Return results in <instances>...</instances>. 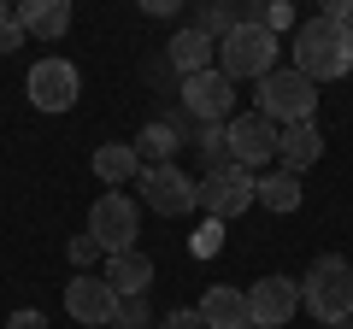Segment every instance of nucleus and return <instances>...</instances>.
Returning <instances> with one entry per match:
<instances>
[{
  "instance_id": "f03ea898",
  "label": "nucleus",
  "mask_w": 353,
  "mask_h": 329,
  "mask_svg": "<svg viewBox=\"0 0 353 329\" xmlns=\"http://www.w3.org/2000/svg\"><path fill=\"white\" fill-rule=\"evenodd\" d=\"M294 71L312 76V83H336V76H347V71H353V41H347V30L324 24V18L294 24Z\"/></svg>"
},
{
  "instance_id": "a878e982",
  "label": "nucleus",
  "mask_w": 353,
  "mask_h": 329,
  "mask_svg": "<svg viewBox=\"0 0 353 329\" xmlns=\"http://www.w3.org/2000/svg\"><path fill=\"white\" fill-rule=\"evenodd\" d=\"M6 329H48V317L24 306V312H12V317H6Z\"/></svg>"
},
{
  "instance_id": "6e6552de",
  "label": "nucleus",
  "mask_w": 353,
  "mask_h": 329,
  "mask_svg": "<svg viewBox=\"0 0 353 329\" xmlns=\"http://www.w3.org/2000/svg\"><path fill=\"white\" fill-rule=\"evenodd\" d=\"M194 189H201V206H206V217H212V224H230V217H241L248 206H259V200H253V171H241V164L206 171Z\"/></svg>"
},
{
  "instance_id": "4be33fe9",
  "label": "nucleus",
  "mask_w": 353,
  "mask_h": 329,
  "mask_svg": "<svg viewBox=\"0 0 353 329\" xmlns=\"http://www.w3.org/2000/svg\"><path fill=\"white\" fill-rule=\"evenodd\" d=\"M148 323H153V312H148V294H130V300H118L112 329H148Z\"/></svg>"
},
{
  "instance_id": "a211bd4d",
  "label": "nucleus",
  "mask_w": 353,
  "mask_h": 329,
  "mask_svg": "<svg viewBox=\"0 0 353 329\" xmlns=\"http://www.w3.org/2000/svg\"><path fill=\"white\" fill-rule=\"evenodd\" d=\"M94 177H101L106 189H124V182H136V177H141L136 141H106V147H94Z\"/></svg>"
},
{
  "instance_id": "6ab92c4d",
  "label": "nucleus",
  "mask_w": 353,
  "mask_h": 329,
  "mask_svg": "<svg viewBox=\"0 0 353 329\" xmlns=\"http://www.w3.org/2000/svg\"><path fill=\"white\" fill-rule=\"evenodd\" d=\"M253 200H259L265 212H301V177L265 171V177H253Z\"/></svg>"
},
{
  "instance_id": "bb28decb",
  "label": "nucleus",
  "mask_w": 353,
  "mask_h": 329,
  "mask_svg": "<svg viewBox=\"0 0 353 329\" xmlns=\"http://www.w3.org/2000/svg\"><path fill=\"white\" fill-rule=\"evenodd\" d=\"M218 235H224V224H206L201 235H194V253H218Z\"/></svg>"
},
{
  "instance_id": "9b49d317",
  "label": "nucleus",
  "mask_w": 353,
  "mask_h": 329,
  "mask_svg": "<svg viewBox=\"0 0 353 329\" xmlns=\"http://www.w3.org/2000/svg\"><path fill=\"white\" fill-rule=\"evenodd\" d=\"M294 312H301V282H294V277H277V270H271V277H259V282L248 288V317H253V329H283Z\"/></svg>"
},
{
  "instance_id": "f257e3e1",
  "label": "nucleus",
  "mask_w": 353,
  "mask_h": 329,
  "mask_svg": "<svg viewBox=\"0 0 353 329\" xmlns=\"http://www.w3.org/2000/svg\"><path fill=\"white\" fill-rule=\"evenodd\" d=\"M301 306L318 317V323H347L353 317V265L341 253H318L312 270L301 277Z\"/></svg>"
},
{
  "instance_id": "dca6fc26",
  "label": "nucleus",
  "mask_w": 353,
  "mask_h": 329,
  "mask_svg": "<svg viewBox=\"0 0 353 329\" xmlns=\"http://www.w3.org/2000/svg\"><path fill=\"white\" fill-rule=\"evenodd\" d=\"M165 59L176 65V76H201V71H212V59H218V41H206L201 30H176L171 41H165Z\"/></svg>"
},
{
  "instance_id": "423d86ee",
  "label": "nucleus",
  "mask_w": 353,
  "mask_h": 329,
  "mask_svg": "<svg viewBox=\"0 0 353 329\" xmlns=\"http://www.w3.org/2000/svg\"><path fill=\"white\" fill-rule=\"evenodd\" d=\"M24 94H30V106H36V112H71L77 94H83V76H77V65H71V59L48 53V59L30 65Z\"/></svg>"
},
{
  "instance_id": "f8f14e48",
  "label": "nucleus",
  "mask_w": 353,
  "mask_h": 329,
  "mask_svg": "<svg viewBox=\"0 0 353 329\" xmlns=\"http://www.w3.org/2000/svg\"><path fill=\"white\" fill-rule=\"evenodd\" d=\"M65 312L77 317L83 329H106L118 317V294L106 277H88V270H77L71 282H65Z\"/></svg>"
},
{
  "instance_id": "0eeeda50",
  "label": "nucleus",
  "mask_w": 353,
  "mask_h": 329,
  "mask_svg": "<svg viewBox=\"0 0 353 329\" xmlns=\"http://www.w3.org/2000/svg\"><path fill=\"white\" fill-rule=\"evenodd\" d=\"M136 189H141V206H148V212H159V217H183V212H194V206H201L194 177H183L176 164H141Z\"/></svg>"
},
{
  "instance_id": "1a4fd4ad",
  "label": "nucleus",
  "mask_w": 353,
  "mask_h": 329,
  "mask_svg": "<svg viewBox=\"0 0 353 329\" xmlns=\"http://www.w3.org/2000/svg\"><path fill=\"white\" fill-rule=\"evenodd\" d=\"M224 141H230V164H241V171L277 159V124L265 112H236L224 124Z\"/></svg>"
},
{
  "instance_id": "412c9836",
  "label": "nucleus",
  "mask_w": 353,
  "mask_h": 329,
  "mask_svg": "<svg viewBox=\"0 0 353 329\" xmlns=\"http://www.w3.org/2000/svg\"><path fill=\"white\" fill-rule=\"evenodd\" d=\"M236 24H241V18H236V6H201V12H194V30H201L206 41H224Z\"/></svg>"
},
{
  "instance_id": "39448f33",
  "label": "nucleus",
  "mask_w": 353,
  "mask_h": 329,
  "mask_svg": "<svg viewBox=\"0 0 353 329\" xmlns=\"http://www.w3.org/2000/svg\"><path fill=\"white\" fill-rule=\"evenodd\" d=\"M88 235L101 241V253H130L141 235V206L130 194H101V200L88 206Z\"/></svg>"
},
{
  "instance_id": "5701e85b",
  "label": "nucleus",
  "mask_w": 353,
  "mask_h": 329,
  "mask_svg": "<svg viewBox=\"0 0 353 329\" xmlns=\"http://www.w3.org/2000/svg\"><path fill=\"white\" fill-rule=\"evenodd\" d=\"M65 253H71V265H77V270H88L94 259H106V253H101V241L88 235V229H83V235H71V247H65Z\"/></svg>"
},
{
  "instance_id": "9d476101",
  "label": "nucleus",
  "mask_w": 353,
  "mask_h": 329,
  "mask_svg": "<svg viewBox=\"0 0 353 329\" xmlns=\"http://www.w3.org/2000/svg\"><path fill=\"white\" fill-rule=\"evenodd\" d=\"M183 106H189V118H201V124H230L236 118V83H230L224 71H201V76H183Z\"/></svg>"
},
{
  "instance_id": "f3484780",
  "label": "nucleus",
  "mask_w": 353,
  "mask_h": 329,
  "mask_svg": "<svg viewBox=\"0 0 353 329\" xmlns=\"http://www.w3.org/2000/svg\"><path fill=\"white\" fill-rule=\"evenodd\" d=\"M106 282H112L118 300H130V294H148L153 288V259L148 253H106Z\"/></svg>"
},
{
  "instance_id": "2eb2a0df",
  "label": "nucleus",
  "mask_w": 353,
  "mask_h": 329,
  "mask_svg": "<svg viewBox=\"0 0 353 329\" xmlns=\"http://www.w3.org/2000/svg\"><path fill=\"white\" fill-rule=\"evenodd\" d=\"M12 18H18V30L36 36V41H59L65 30H71V6H65V0H24V6H12Z\"/></svg>"
},
{
  "instance_id": "4468645a",
  "label": "nucleus",
  "mask_w": 353,
  "mask_h": 329,
  "mask_svg": "<svg viewBox=\"0 0 353 329\" xmlns=\"http://www.w3.org/2000/svg\"><path fill=\"white\" fill-rule=\"evenodd\" d=\"M318 153H324L318 124H283V129H277V171L301 177L306 164H318Z\"/></svg>"
},
{
  "instance_id": "cd10ccee",
  "label": "nucleus",
  "mask_w": 353,
  "mask_h": 329,
  "mask_svg": "<svg viewBox=\"0 0 353 329\" xmlns=\"http://www.w3.org/2000/svg\"><path fill=\"white\" fill-rule=\"evenodd\" d=\"M347 41H353V18H347Z\"/></svg>"
},
{
  "instance_id": "b1692460",
  "label": "nucleus",
  "mask_w": 353,
  "mask_h": 329,
  "mask_svg": "<svg viewBox=\"0 0 353 329\" xmlns=\"http://www.w3.org/2000/svg\"><path fill=\"white\" fill-rule=\"evenodd\" d=\"M12 47H24V30H18L12 6H0V53H12Z\"/></svg>"
},
{
  "instance_id": "ddd939ff",
  "label": "nucleus",
  "mask_w": 353,
  "mask_h": 329,
  "mask_svg": "<svg viewBox=\"0 0 353 329\" xmlns=\"http://www.w3.org/2000/svg\"><path fill=\"white\" fill-rule=\"evenodd\" d=\"M201 323L206 329H253V317H248V294L241 288H224V282H212V288L201 294Z\"/></svg>"
},
{
  "instance_id": "aec40b11",
  "label": "nucleus",
  "mask_w": 353,
  "mask_h": 329,
  "mask_svg": "<svg viewBox=\"0 0 353 329\" xmlns=\"http://www.w3.org/2000/svg\"><path fill=\"white\" fill-rule=\"evenodd\" d=\"M176 147H183V129L165 124V118H153V124L141 129V141H136V159L141 164H176Z\"/></svg>"
},
{
  "instance_id": "20e7f679",
  "label": "nucleus",
  "mask_w": 353,
  "mask_h": 329,
  "mask_svg": "<svg viewBox=\"0 0 353 329\" xmlns=\"http://www.w3.org/2000/svg\"><path fill=\"white\" fill-rule=\"evenodd\" d=\"M212 65L230 76V83H241V76L259 83V76L277 71V36H271L265 24H236L224 41H218V59Z\"/></svg>"
},
{
  "instance_id": "7ed1b4c3",
  "label": "nucleus",
  "mask_w": 353,
  "mask_h": 329,
  "mask_svg": "<svg viewBox=\"0 0 353 329\" xmlns=\"http://www.w3.org/2000/svg\"><path fill=\"white\" fill-rule=\"evenodd\" d=\"M253 112H265L271 124H312L318 112V83L312 76H301L294 65H277L271 76H259V106Z\"/></svg>"
},
{
  "instance_id": "393cba45",
  "label": "nucleus",
  "mask_w": 353,
  "mask_h": 329,
  "mask_svg": "<svg viewBox=\"0 0 353 329\" xmlns=\"http://www.w3.org/2000/svg\"><path fill=\"white\" fill-rule=\"evenodd\" d=\"M165 329H206V323L194 306H176V312H165Z\"/></svg>"
}]
</instances>
